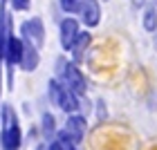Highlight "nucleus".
<instances>
[{
    "instance_id": "13",
    "label": "nucleus",
    "mask_w": 157,
    "mask_h": 150,
    "mask_svg": "<svg viewBox=\"0 0 157 150\" xmlns=\"http://www.w3.org/2000/svg\"><path fill=\"white\" fill-rule=\"evenodd\" d=\"M61 7H63L67 13H72V11L78 9V0H61Z\"/></svg>"
},
{
    "instance_id": "3",
    "label": "nucleus",
    "mask_w": 157,
    "mask_h": 150,
    "mask_svg": "<svg viewBox=\"0 0 157 150\" xmlns=\"http://www.w3.org/2000/svg\"><path fill=\"white\" fill-rule=\"evenodd\" d=\"M61 76H63V83H65L63 88H67L74 96H83L85 94V78H83L81 72H78V67L74 63H65V65L61 63Z\"/></svg>"
},
{
    "instance_id": "4",
    "label": "nucleus",
    "mask_w": 157,
    "mask_h": 150,
    "mask_svg": "<svg viewBox=\"0 0 157 150\" xmlns=\"http://www.w3.org/2000/svg\"><path fill=\"white\" fill-rule=\"evenodd\" d=\"M23 47L25 43L16 38V36H7V45H5V61L9 65V83H13V65L20 63V56H23Z\"/></svg>"
},
{
    "instance_id": "10",
    "label": "nucleus",
    "mask_w": 157,
    "mask_h": 150,
    "mask_svg": "<svg viewBox=\"0 0 157 150\" xmlns=\"http://www.w3.org/2000/svg\"><path fill=\"white\" fill-rule=\"evenodd\" d=\"M90 45V34L88 32H78V36L74 40V45H72V56H74V65L76 63H81L85 58V49H88Z\"/></svg>"
},
{
    "instance_id": "9",
    "label": "nucleus",
    "mask_w": 157,
    "mask_h": 150,
    "mask_svg": "<svg viewBox=\"0 0 157 150\" xmlns=\"http://www.w3.org/2000/svg\"><path fill=\"white\" fill-rule=\"evenodd\" d=\"M23 69H27V72H32V69L38 67V49L32 47L29 43L23 47V56H20V63H18Z\"/></svg>"
},
{
    "instance_id": "14",
    "label": "nucleus",
    "mask_w": 157,
    "mask_h": 150,
    "mask_svg": "<svg viewBox=\"0 0 157 150\" xmlns=\"http://www.w3.org/2000/svg\"><path fill=\"white\" fill-rule=\"evenodd\" d=\"M11 5H13V9H27L29 7V0H11Z\"/></svg>"
},
{
    "instance_id": "12",
    "label": "nucleus",
    "mask_w": 157,
    "mask_h": 150,
    "mask_svg": "<svg viewBox=\"0 0 157 150\" xmlns=\"http://www.w3.org/2000/svg\"><path fill=\"white\" fill-rule=\"evenodd\" d=\"M43 134H45V139H52V134H54V117L52 114H43Z\"/></svg>"
},
{
    "instance_id": "15",
    "label": "nucleus",
    "mask_w": 157,
    "mask_h": 150,
    "mask_svg": "<svg viewBox=\"0 0 157 150\" xmlns=\"http://www.w3.org/2000/svg\"><path fill=\"white\" fill-rule=\"evenodd\" d=\"M144 2H146V0H132V5H135V7H141Z\"/></svg>"
},
{
    "instance_id": "5",
    "label": "nucleus",
    "mask_w": 157,
    "mask_h": 150,
    "mask_svg": "<svg viewBox=\"0 0 157 150\" xmlns=\"http://www.w3.org/2000/svg\"><path fill=\"white\" fill-rule=\"evenodd\" d=\"M20 29H23L25 38L29 40L32 47L38 49V47L43 45V40H45V27H43V20H40V18H29V20H25Z\"/></svg>"
},
{
    "instance_id": "11",
    "label": "nucleus",
    "mask_w": 157,
    "mask_h": 150,
    "mask_svg": "<svg viewBox=\"0 0 157 150\" xmlns=\"http://www.w3.org/2000/svg\"><path fill=\"white\" fill-rule=\"evenodd\" d=\"M144 29L146 32H155L157 29V11L153 7H148L146 13H144Z\"/></svg>"
},
{
    "instance_id": "7",
    "label": "nucleus",
    "mask_w": 157,
    "mask_h": 150,
    "mask_svg": "<svg viewBox=\"0 0 157 150\" xmlns=\"http://www.w3.org/2000/svg\"><path fill=\"white\" fill-rule=\"evenodd\" d=\"M85 128H88V123H85V117H78V114H74V117L67 119V126H65V132L70 141L72 144H78V141H83V134H85Z\"/></svg>"
},
{
    "instance_id": "1",
    "label": "nucleus",
    "mask_w": 157,
    "mask_h": 150,
    "mask_svg": "<svg viewBox=\"0 0 157 150\" xmlns=\"http://www.w3.org/2000/svg\"><path fill=\"white\" fill-rule=\"evenodd\" d=\"M2 117H5V128H2V134H0L2 150H18L23 137H20V128L16 123V114H13L11 105H5Z\"/></svg>"
},
{
    "instance_id": "2",
    "label": "nucleus",
    "mask_w": 157,
    "mask_h": 150,
    "mask_svg": "<svg viewBox=\"0 0 157 150\" xmlns=\"http://www.w3.org/2000/svg\"><path fill=\"white\" fill-rule=\"evenodd\" d=\"M49 99H52V101L59 105L63 112H76L78 110L76 96L67 88H63L59 81H49Z\"/></svg>"
},
{
    "instance_id": "6",
    "label": "nucleus",
    "mask_w": 157,
    "mask_h": 150,
    "mask_svg": "<svg viewBox=\"0 0 157 150\" xmlns=\"http://www.w3.org/2000/svg\"><path fill=\"white\" fill-rule=\"evenodd\" d=\"M76 11L81 13V20H83L85 27H94V25H99L101 9H99V2H97V0H81Z\"/></svg>"
},
{
    "instance_id": "8",
    "label": "nucleus",
    "mask_w": 157,
    "mask_h": 150,
    "mask_svg": "<svg viewBox=\"0 0 157 150\" xmlns=\"http://www.w3.org/2000/svg\"><path fill=\"white\" fill-rule=\"evenodd\" d=\"M76 36H78V23L74 18H65L61 23V45H63V49H72Z\"/></svg>"
},
{
    "instance_id": "16",
    "label": "nucleus",
    "mask_w": 157,
    "mask_h": 150,
    "mask_svg": "<svg viewBox=\"0 0 157 150\" xmlns=\"http://www.w3.org/2000/svg\"><path fill=\"white\" fill-rule=\"evenodd\" d=\"M36 150H47V144H40V146H38Z\"/></svg>"
}]
</instances>
